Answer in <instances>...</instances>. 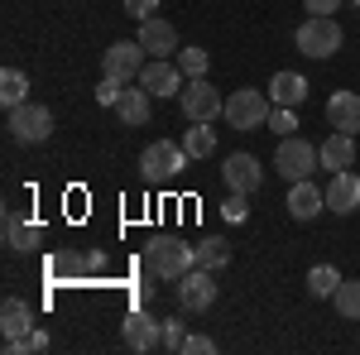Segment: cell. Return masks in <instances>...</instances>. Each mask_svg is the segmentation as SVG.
Instances as JSON below:
<instances>
[{"instance_id":"6da1fadb","label":"cell","mask_w":360,"mask_h":355,"mask_svg":"<svg viewBox=\"0 0 360 355\" xmlns=\"http://www.w3.org/2000/svg\"><path fill=\"white\" fill-rule=\"evenodd\" d=\"M144 269L154 273V278H183L188 269H197V245H183L178 235H154L149 245H144Z\"/></svg>"},{"instance_id":"7a4b0ae2","label":"cell","mask_w":360,"mask_h":355,"mask_svg":"<svg viewBox=\"0 0 360 355\" xmlns=\"http://www.w3.org/2000/svg\"><path fill=\"white\" fill-rule=\"evenodd\" d=\"M269 110H274L269 91H259V86H240V91L226 96V115H221V120L231 125V130L250 135V130H264V125H269Z\"/></svg>"},{"instance_id":"3957f363","label":"cell","mask_w":360,"mask_h":355,"mask_svg":"<svg viewBox=\"0 0 360 355\" xmlns=\"http://www.w3.org/2000/svg\"><path fill=\"white\" fill-rule=\"evenodd\" d=\"M5 130L20 144H44V139L53 135V110L39 106V101H20V106L5 110Z\"/></svg>"},{"instance_id":"277c9868","label":"cell","mask_w":360,"mask_h":355,"mask_svg":"<svg viewBox=\"0 0 360 355\" xmlns=\"http://www.w3.org/2000/svg\"><path fill=\"white\" fill-rule=\"evenodd\" d=\"M274 168L288 183H303V178H312V173L322 168V154H317V144H307L303 135H283L278 149H274Z\"/></svg>"},{"instance_id":"5b68a950","label":"cell","mask_w":360,"mask_h":355,"mask_svg":"<svg viewBox=\"0 0 360 355\" xmlns=\"http://www.w3.org/2000/svg\"><path fill=\"white\" fill-rule=\"evenodd\" d=\"M293 39H298V53L317 58V63H322V58H332L336 49L346 44V34H341V25H336L332 15H307Z\"/></svg>"},{"instance_id":"8992f818","label":"cell","mask_w":360,"mask_h":355,"mask_svg":"<svg viewBox=\"0 0 360 355\" xmlns=\"http://www.w3.org/2000/svg\"><path fill=\"white\" fill-rule=\"evenodd\" d=\"M188 149L183 144H173V139H154V144H144V154H139V168H144V178L149 183H168V178H178L183 168H188Z\"/></svg>"},{"instance_id":"52a82bcc","label":"cell","mask_w":360,"mask_h":355,"mask_svg":"<svg viewBox=\"0 0 360 355\" xmlns=\"http://www.w3.org/2000/svg\"><path fill=\"white\" fill-rule=\"evenodd\" d=\"M144 72V44L139 39H120L101 53V77H115V82H139Z\"/></svg>"},{"instance_id":"ba28073f","label":"cell","mask_w":360,"mask_h":355,"mask_svg":"<svg viewBox=\"0 0 360 355\" xmlns=\"http://www.w3.org/2000/svg\"><path fill=\"white\" fill-rule=\"evenodd\" d=\"M178 101H183V115L188 120H217V115H226L221 91L207 82V77H188V86L178 91Z\"/></svg>"},{"instance_id":"9c48e42d","label":"cell","mask_w":360,"mask_h":355,"mask_svg":"<svg viewBox=\"0 0 360 355\" xmlns=\"http://www.w3.org/2000/svg\"><path fill=\"white\" fill-rule=\"evenodd\" d=\"M139 86H144L154 101H168V96H178L188 82H183V67H178V63H168V58H149L144 72H139Z\"/></svg>"},{"instance_id":"30bf717a","label":"cell","mask_w":360,"mask_h":355,"mask_svg":"<svg viewBox=\"0 0 360 355\" xmlns=\"http://www.w3.org/2000/svg\"><path fill=\"white\" fill-rule=\"evenodd\" d=\"M120 341H125L130 351H139V355L159 351V346H164V322H154L144 307H135V312L125 317V327H120Z\"/></svg>"},{"instance_id":"8fae6325","label":"cell","mask_w":360,"mask_h":355,"mask_svg":"<svg viewBox=\"0 0 360 355\" xmlns=\"http://www.w3.org/2000/svg\"><path fill=\"white\" fill-rule=\"evenodd\" d=\"M178 302L183 312H207L217 302V273L212 269H188L178 278Z\"/></svg>"},{"instance_id":"7c38bea8","label":"cell","mask_w":360,"mask_h":355,"mask_svg":"<svg viewBox=\"0 0 360 355\" xmlns=\"http://www.w3.org/2000/svg\"><path fill=\"white\" fill-rule=\"evenodd\" d=\"M139 44H144V53L149 58H173L178 53V29L168 25L164 15H149V20H139Z\"/></svg>"},{"instance_id":"4fadbf2b","label":"cell","mask_w":360,"mask_h":355,"mask_svg":"<svg viewBox=\"0 0 360 355\" xmlns=\"http://www.w3.org/2000/svg\"><path fill=\"white\" fill-rule=\"evenodd\" d=\"M221 178L231 192H259L264 188V168H259V159L255 154H231L221 164Z\"/></svg>"},{"instance_id":"5bb4252c","label":"cell","mask_w":360,"mask_h":355,"mask_svg":"<svg viewBox=\"0 0 360 355\" xmlns=\"http://www.w3.org/2000/svg\"><path fill=\"white\" fill-rule=\"evenodd\" d=\"M327 212H336V217H351L360 207V173H351V168H341V173H332V183H327Z\"/></svg>"},{"instance_id":"9a60e30c","label":"cell","mask_w":360,"mask_h":355,"mask_svg":"<svg viewBox=\"0 0 360 355\" xmlns=\"http://www.w3.org/2000/svg\"><path fill=\"white\" fill-rule=\"evenodd\" d=\"M322 212H327V192L312 188V178L288 183V217H293V221H317Z\"/></svg>"},{"instance_id":"2e32d148","label":"cell","mask_w":360,"mask_h":355,"mask_svg":"<svg viewBox=\"0 0 360 355\" xmlns=\"http://www.w3.org/2000/svg\"><path fill=\"white\" fill-rule=\"evenodd\" d=\"M317 154H322V168H327V173H341V168L356 164V135H346V130H332V135L317 144Z\"/></svg>"},{"instance_id":"e0dca14e","label":"cell","mask_w":360,"mask_h":355,"mask_svg":"<svg viewBox=\"0 0 360 355\" xmlns=\"http://www.w3.org/2000/svg\"><path fill=\"white\" fill-rule=\"evenodd\" d=\"M327 120H332V130L360 135V96H356V91H332V101H327Z\"/></svg>"},{"instance_id":"ac0fdd59","label":"cell","mask_w":360,"mask_h":355,"mask_svg":"<svg viewBox=\"0 0 360 355\" xmlns=\"http://www.w3.org/2000/svg\"><path fill=\"white\" fill-rule=\"evenodd\" d=\"M5 245L20 250V254L25 250H39L44 245V226L39 221H25L20 212H5Z\"/></svg>"},{"instance_id":"d6986e66","label":"cell","mask_w":360,"mask_h":355,"mask_svg":"<svg viewBox=\"0 0 360 355\" xmlns=\"http://www.w3.org/2000/svg\"><path fill=\"white\" fill-rule=\"evenodd\" d=\"M0 331H5V341L29 336V331H34V307H29L25 298H5L0 302Z\"/></svg>"},{"instance_id":"ffe728a7","label":"cell","mask_w":360,"mask_h":355,"mask_svg":"<svg viewBox=\"0 0 360 355\" xmlns=\"http://www.w3.org/2000/svg\"><path fill=\"white\" fill-rule=\"evenodd\" d=\"M269 101L274 106H303L307 101V77L303 72H274V82H269Z\"/></svg>"},{"instance_id":"44dd1931","label":"cell","mask_w":360,"mask_h":355,"mask_svg":"<svg viewBox=\"0 0 360 355\" xmlns=\"http://www.w3.org/2000/svg\"><path fill=\"white\" fill-rule=\"evenodd\" d=\"M115 115H120V125H149V115H154V96H149L144 86H135V91H120Z\"/></svg>"},{"instance_id":"7402d4cb","label":"cell","mask_w":360,"mask_h":355,"mask_svg":"<svg viewBox=\"0 0 360 355\" xmlns=\"http://www.w3.org/2000/svg\"><path fill=\"white\" fill-rule=\"evenodd\" d=\"M183 149H188L193 159H212V154H217V130H212V120H193V130H183Z\"/></svg>"},{"instance_id":"603a6c76","label":"cell","mask_w":360,"mask_h":355,"mask_svg":"<svg viewBox=\"0 0 360 355\" xmlns=\"http://www.w3.org/2000/svg\"><path fill=\"white\" fill-rule=\"evenodd\" d=\"M226 264H231V245H226L221 235H207V240H197V269L221 273Z\"/></svg>"},{"instance_id":"cb8c5ba5","label":"cell","mask_w":360,"mask_h":355,"mask_svg":"<svg viewBox=\"0 0 360 355\" xmlns=\"http://www.w3.org/2000/svg\"><path fill=\"white\" fill-rule=\"evenodd\" d=\"M332 302H336V312H341L346 322H360V278H341Z\"/></svg>"},{"instance_id":"d4e9b609","label":"cell","mask_w":360,"mask_h":355,"mask_svg":"<svg viewBox=\"0 0 360 355\" xmlns=\"http://www.w3.org/2000/svg\"><path fill=\"white\" fill-rule=\"evenodd\" d=\"M0 101H5V110L29 101V77L20 67H5V72H0Z\"/></svg>"},{"instance_id":"484cf974","label":"cell","mask_w":360,"mask_h":355,"mask_svg":"<svg viewBox=\"0 0 360 355\" xmlns=\"http://www.w3.org/2000/svg\"><path fill=\"white\" fill-rule=\"evenodd\" d=\"M336 283H341V273H336L332 264H317V269L307 273V293H312V298H332Z\"/></svg>"},{"instance_id":"4316f807","label":"cell","mask_w":360,"mask_h":355,"mask_svg":"<svg viewBox=\"0 0 360 355\" xmlns=\"http://www.w3.org/2000/svg\"><path fill=\"white\" fill-rule=\"evenodd\" d=\"M188 336H193V331H188V322H178V317H173V322H164V351L183 355V351H188Z\"/></svg>"},{"instance_id":"83f0119b","label":"cell","mask_w":360,"mask_h":355,"mask_svg":"<svg viewBox=\"0 0 360 355\" xmlns=\"http://www.w3.org/2000/svg\"><path fill=\"white\" fill-rule=\"evenodd\" d=\"M207 49H183V58H178V67H183V77H207Z\"/></svg>"},{"instance_id":"f1b7e54d","label":"cell","mask_w":360,"mask_h":355,"mask_svg":"<svg viewBox=\"0 0 360 355\" xmlns=\"http://www.w3.org/2000/svg\"><path fill=\"white\" fill-rule=\"evenodd\" d=\"M269 130H274L278 139L293 135V130H298V110H293V106H274V110H269Z\"/></svg>"},{"instance_id":"f546056e","label":"cell","mask_w":360,"mask_h":355,"mask_svg":"<svg viewBox=\"0 0 360 355\" xmlns=\"http://www.w3.org/2000/svg\"><path fill=\"white\" fill-rule=\"evenodd\" d=\"M221 217L231 221V226H240V221L250 217V192H231V197L221 202Z\"/></svg>"},{"instance_id":"4dcf8cb0","label":"cell","mask_w":360,"mask_h":355,"mask_svg":"<svg viewBox=\"0 0 360 355\" xmlns=\"http://www.w3.org/2000/svg\"><path fill=\"white\" fill-rule=\"evenodd\" d=\"M120 91H125V82L101 77V86H96V101H101V106H115V101H120Z\"/></svg>"},{"instance_id":"1f68e13d","label":"cell","mask_w":360,"mask_h":355,"mask_svg":"<svg viewBox=\"0 0 360 355\" xmlns=\"http://www.w3.org/2000/svg\"><path fill=\"white\" fill-rule=\"evenodd\" d=\"M159 10V0H125V15H135V20H149Z\"/></svg>"},{"instance_id":"d6a6232c","label":"cell","mask_w":360,"mask_h":355,"mask_svg":"<svg viewBox=\"0 0 360 355\" xmlns=\"http://www.w3.org/2000/svg\"><path fill=\"white\" fill-rule=\"evenodd\" d=\"M106 269V254L101 250H82V273H101Z\"/></svg>"},{"instance_id":"836d02e7","label":"cell","mask_w":360,"mask_h":355,"mask_svg":"<svg viewBox=\"0 0 360 355\" xmlns=\"http://www.w3.org/2000/svg\"><path fill=\"white\" fill-rule=\"evenodd\" d=\"M212 351H217L212 336H188V351H183V355H212Z\"/></svg>"},{"instance_id":"e575fe53","label":"cell","mask_w":360,"mask_h":355,"mask_svg":"<svg viewBox=\"0 0 360 355\" xmlns=\"http://www.w3.org/2000/svg\"><path fill=\"white\" fill-rule=\"evenodd\" d=\"M303 10H307V15H336L341 0H303Z\"/></svg>"},{"instance_id":"d590c367","label":"cell","mask_w":360,"mask_h":355,"mask_svg":"<svg viewBox=\"0 0 360 355\" xmlns=\"http://www.w3.org/2000/svg\"><path fill=\"white\" fill-rule=\"evenodd\" d=\"M149 298H154V283H139V288H135V307H144Z\"/></svg>"},{"instance_id":"8d00e7d4","label":"cell","mask_w":360,"mask_h":355,"mask_svg":"<svg viewBox=\"0 0 360 355\" xmlns=\"http://www.w3.org/2000/svg\"><path fill=\"white\" fill-rule=\"evenodd\" d=\"M351 5H360V0H351Z\"/></svg>"}]
</instances>
